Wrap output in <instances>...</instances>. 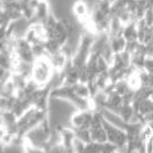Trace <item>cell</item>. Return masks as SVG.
Listing matches in <instances>:
<instances>
[{
	"label": "cell",
	"mask_w": 153,
	"mask_h": 153,
	"mask_svg": "<svg viewBox=\"0 0 153 153\" xmlns=\"http://www.w3.org/2000/svg\"><path fill=\"white\" fill-rule=\"evenodd\" d=\"M108 45L113 51V54H120L122 51H126L127 46V40L122 34H117V36H108Z\"/></svg>",
	"instance_id": "obj_4"
},
{
	"label": "cell",
	"mask_w": 153,
	"mask_h": 153,
	"mask_svg": "<svg viewBox=\"0 0 153 153\" xmlns=\"http://www.w3.org/2000/svg\"><path fill=\"white\" fill-rule=\"evenodd\" d=\"M134 114H135V110L133 104H122L118 117L121 119L122 121L130 122L131 121V118L134 117Z\"/></svg>",
	"instance_id": "obj_6"
},
{
	"label": "cell",
	"mask_w": 153,
	"mask_h": 153,
	"mask_svg": "<svg viewBox=\"0 0 153 153\" xmlns=\"http://www.w3.org/2000/svg\"><path fill=\"white\" fill-rule=\"evenodd\" d=\"M127 80V83L129 86V88L131 90L136 91L137 89H140L142 87V80L140 78V73H138V70H134L129 76L126 78Z\"/></svg>",
	"instance_id": "obj_7"
},
{
	"label": "cell",
	"mask_w": 153,
	"mask_h": 153,
	"mask_svg": "<svg viewBox=\"0 0 153 153\" xmlns=\"http://www.w3.org/2000/svg\"><path fill=\"white\" fill-rule=\"evenodd\" d=\"M113 153H120V151H119V150H118V151H115V152H113Z\"/></svg>",
	"instance_id": "obj_14"
},
{
	"label": "cell",
	"mask_w": 153,
	"mask_h": 153,
	"mask_svg": "<svg viewBox=\"0 0 153 153\" xmlns=\"http://www.w3.org/2000/svg\"><path fill=\"white\" fill-rule=\"evenodd\" d=\"M151 8H152V12H153V7H151Z\"/></svg>",
	"instance_id": "obj_16"
},
{
	"label": "cell",
	"mask_w": 153,
	"mask_h": 153,
	"mask_svg": "<svg viewBox=\"0 0 153 153\" xmlns=\"http://www.w3.org/2000/svg\"><path fill=\"white\" fill-rule=\"evenodd\" d=\"M103 125H104V128H105L106 134H108V142L115 145L120 152L126 153V147H127V134H126V131L119 126L108 121L106 118H104V115H103Z\"/></svg>",
	"instance_id": "obj_2"
},
{
	"label": "cell",
	"mask_w": 153,
	"mask_h": 153,
	"mask_svg": "<svg viewBox=\"0 0 153 153\" xmlns=\"http://www.w3.org/2000/svg\"><path fill=\"white\" fill-rule=\"evenodd\" d=\"M140 137L145 140V142L150 140L151 137H153V130L151 129V127H150L149 125H145V126L143 127L142 131H140Z\"/></svg>",
	"instance_id": "obj_11"
},
{
	"label": "cell",
	"mask_w": 153,
	"mask_h": 153,
	"mask_svg": "<svg viewBox=\"0 0 153 153\" xmlns=\"http://www.w3.org/2000/svg\"><path fill=\"white\" fill-rule=\"evenodd\" d=\"M71 12L74 19H76L80 24H83L89 19L90 6L86 0H74L71 7Z\"/></svg>",
	"instance_id": "obj_3"
},
{
	"label": "cell",
	"mask_w": 153,
	"mask_h": 153,
	"mask_svg": "<svg viewBox=\"0 0 153 153\" xmlns=\"http://www.w3.org/2000/svg\"><path fill=\"white\" fill-rule=\"evenodd\" d=\"M122 36L128 41H136L138 40V32H137V22L133 21L123 26Z\"/></svg>",
	"instance_id": "obj_5"
},
{
	"label": "cell",
	"mask_w": 153,
	"mask_h": 153,
	"mask_svg": "<svg viewBox=\"0 0 153 153\" xmlns=\"http://www.w3.org/2000/svg\"><path fill=\"white\" fill-rule=\"evenodd\" d=\"M151 100H152V101H153V94H152V95H151Z\"/></svg>",
	"instance_id": "obj_15"
},
{
	"label": "cell",
	"mask_w": 153,
	"mask_h": 153,
	"mask_svg": "<svg viewBox=\"0 0 153 153\" xmlns=\"http://www.w3.org/2000/svg\"><path fill=\"white\" fill-rule=\"evenodd\" d=\"M54 68L51 63V59L48 56L38 57L32 65L31 78L39 86H44L47 82H49L51 76L54 74Z\"/></svg>",
	"instance_id": "obj_1"
},
{
	"label": "cell",
	"mask_w": 153,
	"mask_h": 153,
	"mask_svg": "<svg viewBox=\"0 0 153 153\" xmlns=\"http://www.w3.org/2000/svg\"><path fill=\"white\" fill-rule=\"evenodd\" d=\"M73 89H74L76 95L79 96V97H81V98H85V100L91 98V94H90L89 87H88L87 83L79 81L78 83L73 85Z\"/></svg>",
	"instance_id": "obj_8"
},
{
	"label": "cell",
	"mask_w": 153,
	"mask_h": 153,
	"mask_svg": "<svg viewBox=\"0 0 153 153\" xmlns=\"http://www.w3.org/2000/svg\"><path fill=\"white\" fill-rule=\"evenodd\" d=\"M96 65H97V71H98V73L108 72V69H110V63H108L105 58L103 57L102 55H100V56L97 57Z\"/></svg>",
	"instance_id": "obj_10"
},
{
	"label": "cell",
	"mask_w": 153,
	"mask_h": 153,
	"mask_svg": "<svg viewBox=\"0 0 153 153\" xmlns=\"http://www.w3.org/2000/svg\"><path fill=\"white\" fill-rule=\"evenodd\" d=\"M143 19L145 21V23H146L149 26H152L153 25V12H152V8H149L146 10V13L144 15V17Z\"/></svg>",
	"instance_id": "obj_12"
},
{
	"label": "cell",
	"mask_w": 153,
	"mask_h": 153,
	"mask_svg": "<svg viewBox=\"0 0 153 153\" xmlns=\"http://www.w3.org/2000/svg\"><path fill=\"white\" fill-rule=\"evenodd\" d=\"M114 90L117 93H119L120 95H125L128 90H130L129 86L127 83V80L126 79H122V80H119L114 83Z\"/></svg>",
	"instance_id": "obj_9"
},
{
	"label": "cell",
	"mask_w": 153,
	"mask_h": 153,
	"mask_svg": "<svg viewBox=\"0 0 153 153\" xmlns=\"http://www.w3.org/2000/svg\"><path fill=\"white\" fill-rule=\"evenodd\" d=\"M144 70L153 74V57L152 56H147L146 61H145V65H144Z\"/></svg>",
	"instance_id": "obj_13"
}]
</instances>
